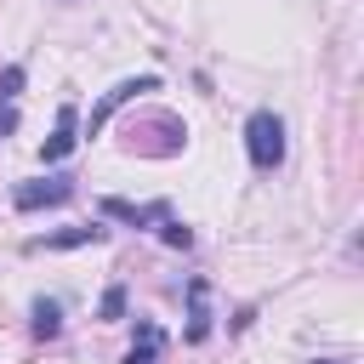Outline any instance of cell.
<instances>
[{
	"label": "cell",
	"mask_w": 364,
	"mask_h": 364,
	"mask_svg": "<svg viewBox=\"0 0 364 364\" xmlns=\"http://www.w3.org/2000/svg\"><path fill=\"white\" fill-rule=\"evenodd\" d=\"M154 353H159V330H154V324H142V347H131V353H125V364H154Z\"/></svg>",
	"instance_id": "9c48e42d"
},
{
	"label": "cell",
	"mask_w": 364,
	"mask_h": 364,
	"mask_svg": "<svg viewBox=\"0 0 364 364\" xmlns=\"http://www.w3.org/2000/svg\"><path fill=\"white\" fill-rule=\"evenodd\" d=\"M102 239V228L91 222V228H63V233H46V239H34V250L46 245V250H68V245H97Z\"/></svg>",
	"instance_id": "8992f818"
},
{
	"label": "cell",
	"mask_w": 364,
	"mask_h": 364,
	"mask_svg": "<svg viewBox=\"0 0 364 364\" xmlns=\"http://www.w3.org/2000/svg\"><path fill=\"white\" fill-rule=\"evenodd\" d=\"M119 313H125V290H108L102 296V318H119Z\"/></svg>",
	"instance_id": "8fae6325"
},
{
	"label": "cell",
	"mask_w": 364,
	"mask_h": 364,
	"mask_svg": "<svg viewBox=\"0 0 364 364\" xmlns=\"http://www.w3.org/2000/svg\"><path fill=\"white\" fill-rule=\"evenodd\" d=\"M102 216H114V222H131V228H165V222H171V205H131V199H102Z\"/></svg>",
	"instance_id": "3957f363"
},
{
	"label": "cell",
	"mask_w": 364,
	"mask_h": 364,
	"mask_svg": "<svg viewBox=\"0 0 364 364\" xmlns=\"http://www.w3.org/2000/svg\"><path fill=\"white\" fill-rule=\"evenodd\" d=\"M313 364H341V358H313Z\"/></svg>",
	"instance_id": "7c38bea8"
},
{
	"label": "cell",
	"mask_w": 364,
	"mask_h": 364,
	"mask_svg": "<svg viewBox=\"0 0 364 364\" xmlns=\"http://www.w3.org/2000/svg\"><path fill=\"white\" fill-rule=\"evenodd\" d=\"M74 193V182L68 176H51V182H23L11 199H17V210H40V205H63Z\"/></svg>",
	"instance_id": "277c9868"
},
{
	"label": "cell",
	"mask_w": 364,
	"mask_h": 364,
	"mask_svg": "<svg viewBox=\"0 0 364 364\" xmlns=\"http://www.w3.org/2000/svg\"><path fill=\"white\" fill-rule=\"evenodd\" d=\"M188 341H205V330H210V318H205V279H193L188 284Z\"/></svg>",
	"instance_id": "52a82bcc"
},
{
	"label": "cell",
	"mask_w": 364,
	"mask_h": 364,
	"mask_svg": "<svg viewBox=\"0 0 364 364\" xmlns=\"http://www.w3.org/2000/svg\"><path fill=\"white\" fill-rule=\"evenodd\" d=\"M154 85H159L154 74H142V80H119V85H114V91H108V97L91 108V119H85V136H91V131H102V125H108V119H114V114H119L131 97H142V91H154Z\"/></svg>",
	"instance_id": "7a4b0ae2"
},
{
	"label": "cell",
	"mask_w": 364,
	"mask_h": 364,
	"mask_svg": "<svg viewBox=\"0 0 364 364\" xmlns=\"http://www.w3.org/2000/svg\"><path fill=\"white\" fill-rule=\"evenodd\" d=\"M17 91H23V68H17V63H11V68H6V74H0V102H11V97H17Z\"/></svg>",
	"instance_id": "30bf717a"
},
{
	"label": "cell",
	"mask_w": 364,
	"mask_h": 364,
	"mask_svg": "<svg viewBox=\"0 0 364 364\" xmlns=\"http://www.w3.org/2000/svg\"><path fill=\"white\" fill-rule=\"evenodd\" d=\"M245 148H250V165L256 171H273L279 159H284V119L279 114H250V125H245Z\"/></svg>",
	"instance_id": "6da1fadb"
},
{
	"label": "cell",
	"mask_w": 364,
	"mask_h": 364,
	"mask_svg": "<svg viewBox=\"0 0 364 364\" xmlns=\"http://www.w3.org/2000/svg\"><path fill=\"white\" fill-rule=\"evenodd\" d=\"M68 148H74V108L63 102V108H57V131L46 136V148H40V154H46V159H63Z\"/></svg>",
	"instance_id": "5b68a950"
},
{
	"label": "cell",
	"mask_w": 364,
	"mask_h": 364,
	"mask_svg": "<svg viewBox=\"0 0 364 364\" xmlns=\"http://www.w3.org/2000/svg\"><path fill=\"white\" fill-rule=\"evenodd\" d=\"M57 330H63V307L40 296V301H34V336H40V341H51Z\"/></svg>",
	"instance_id": "ba28073f"
}]
</instances>
